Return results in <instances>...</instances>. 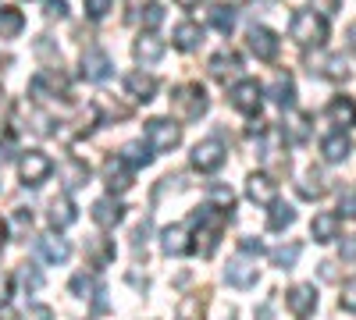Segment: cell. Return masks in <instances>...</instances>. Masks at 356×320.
<instances>
[{
	"label": "cell",
	"instance_id": "1",
	"mask_svg": "<svg viewBox=\"0 0 356 320\" xmlns=\"http://www.w3.org/2000/svg\"><path fill=\"white\" fill-rule=\"evenodd\" d=\"M232 221V210H221L214 203H203V207L193 214V224H196V249L200 256H214L221 235H225V224Z\"/></svg>",
	"mask_w": 356,
	"mask_h": 320
},
{
	"label": "cell",
	"instance_id": "2",
	"mask_svg": "<svg viewBox=\"0 0 356 320\" xmlns=\"http://www.w3.org/2000/svg\"><path fill=\"white\" fill-rule=\"evenodd\" d=\"M207 107H211V100H207L200 82H186V85H178V90H171V114L175 118L196 121L207 114Z\"/></svg>",
	"mask_w": 356,
	"mask_h": 320
},
{
	"label": "cell",
	"instance_id": "3",
	"mask_svg": "<svg viewBox=\"0 0 356 320\" xmlns=\"http://www.w3.org/2000/svg\"><path fill=\"white\" fill-rule=\"evenodd\" d=\"M289 36L300 47H324V40H328V22L314 11H296L292 25H289Z\"/></svg>",
	"mask_w": 356,
	"mask_h": 320
},
{
	"label": "cell",
	"instance_id": "4",
	"mask_svg": "<svg viewBox=\"0 0 356 320\" xmlns=\"http://www.w3.org/2000/svg\"><path fill=\"white\" fill-rule=\"evenodd\" d=\"M143 135H146V142H150L154 153H168V150H175L178 142H182V128H178L171 118H150L143 125Z\"/></svg>",
	"mask_w": 356,
	"mask_h": 320
},
{
	"label": "cell",
	"instance_id": "5",
	"mask_svg": "<svg viewBox=\"0 0 356 320\" xmlns=\"http://www.w3.org/2000/svg\"><path fill=\"white\" fill-rule=\"evenodd\" d=\"M228 100L235 110H243L246 118H260V107H264V90L257 78H239L228 90Z\"/></svg>",
	"mask_w": 356,
	"mask_h": 320
},
{
	"label": "cell",
	"instance_id": "6",
	"mask_svg": "<svg viewBox=\"0 0 356 320\" xmlns=\"http://www.w3.org/2000/svg\"><path fill=\"white\" fill-rule=\"evenodd\" d=\"M257 278H260V267H257V256H253V253H243V249H239V253L228 260L225 281H228L232 288H253Z\"/></svg>",
	"mask_w": 356,
	"mask_h": 320
},
{
	"label": "cell",
	"instance_id": "7",
	"mask_svg": "<svg viewBox=\"0 0 356 320\" xmlns=\"http://www.w3.org/2000/svg\"><path fill=\"white\" fill-rule=\"evenodd\" d=\"M18 171H22V182H25V185H43V182L50 178V171H54V160H50L47 153H40V150H29V153L22 157Z\"/></svg>",
	"mask_w": 356,
	"mask_h": 320
},
{
	"label": "cell",
	"instance_id": "8",
	"mask_svg": "<svg viewBox=\"0 0 356 320\" xmlns=\"http://www.w3.org/2000/svg\"><path fill=\"white\" fill-rule=\"evenodd\" d=\"M221 164H225V142L218 135H211V139H203V142L193 146V167L196 171H218Z\"/></svg>",
	"mask_w": 356,
	"mask_h": 320
},
{
	"label": "cell",
	"instance_id": "9",
	"mask_svg": "<svg viewBox=\"0 0 356 320\" xmlns=\"http://www.w3.org/2000/svg\"><path fill=\"white\" fill-rule=\"evenodd\" d=\"M29 93L33 96H57V93H68V78H65V71L61 68H43L40 75H33V82H29Z\"/></svg>",
	"mask_w": 356,
	"mask_h": 320
},
{
	"label": "cell",
	"instance_id": "10",
	"mask_svg": "<svg viewBox=\"0 0 356 320\" xmlns=\"http://www.w3.org/2000/svg\"><path fill=\"white\" fill-rule=\"evenodd\" d=\"M132 164L125 160V157H111L107 164H104V182H107V189L114 192V196H122V192H129L132 189Z\"/></svg>",
	"mask_w": 356,
	"mask_h": 320
},
{
	"label": "cell",
	"instance_id": "11",
	"mask_svg": "<svg viewBox=\"0 0 356 320\" xmlns=\"http://www.w3.org/2000/svg\"><path fill=\"white\" fill-rule=\"evenodd\" d=\"M285 306L292 310L296 320H307L317 310V288L314 285H292L285 292Z\"/></svg>",
	"mask_w": 356,
	"mask_h": 320
},
{
	"label": "cell",
	"instance_id": "12",
	"mask_svg": "<svg viewBox=\"0 0 356 320\" xmlns=\"http://www.w3.org/2000/svg\"><path fill=\"white\" fill-rule=\"evenodd\" d=\"M111 57L100 50V47H86L82 50V75L89 78V82H107L111 78Z\"/></svg>",
	"mask_w": 356,
	"mask_h": 320
},
{
	"label": "cell",
	"instance_id": "13",
	"mask_svg": "<svg viewBox=\"0 0 356 320\" xmlns=\"http://www.w3.org/2000/svg\"><path fill=\"white\" fill-rule=\"evenodd\" d=\"M246 43H250V50L260 57V61H275V57H278V36L271 33V28H264V25H253L250 28Z\"/></svg>",
	"mask_w": 356,
	"mask_h": 320
},
{
	"label": "cell",
	"instance_id": "14",
	"mask_svg": "<svg viewBox=\"0 0 356 320\" xmlns=\"http://www.w3.org/2000/svg\"><path fill=\"white\" fill-rule=\"evenodd\" d=\"M161 249H164L168 256H186V253L193 249L189 228H186V224H168V228L161 231Z\"/></svg>",
	"mask_w": 356,
	"mask_h": 320
},
{
	"label": "cell",
	"instance_id": "15",
	"mask_svg": "<svg viewBox=\"0 0 356 320\" xmlns=\"http://www.w3.org/2000/svg\"><path fill=\"white\" fill-rule=\"evenodd\" d=\"M239 71H243V57L235 53V50H221V53L211 57V75L218 82H228V78H235Z\"/></svg>",
	"mask_w": 356,
	"mask_h": 320
},
{
	"label": "cell",
	"instance_id": "16",
	"mask_svg": "<svg viewBox=\"0 0 356 320\" xmlns=\"http://www.w3.org/2000/svg\"><path fill=\"white\" fill-rule=\"evenodd\" d=\"M122 217H125V207H122V203H118L114 196H104V199L93 203V221H97L104 231H111Z\"/></svg>",
	"mask_w": 356,
	"mask_h": 320
},
{
	"label": "cell",
	"instance_id": "17",
	"mask_svg": "<svg viewBox=\"0 0 356 320\" xmlns=\"http://www.w3.org/2000/svg\"><path fill=\"white\" fill-rule=\"evenodd\" d=\"M132 53H136V61H139L143 68H150V65H157L161 57H164V40H157L154 33H146V36L136 40Z\"/></svg>",
	"mask_w": 356,
	"mask_h": 320
},
{
	"label": "cell",
	"instance_id": "18",
	"mask_svg": "<svg viewBox=\"0 0 356 320\" xmlns=\"http://www.w3.org/2000/svg\"><path fill=\"white\" fill-rule=\"evenodd\" d=\"M339 228H342V214L324 210V214H317V217H314L310 235H314V242H335V239H339Z\"/></svg>",
	"mask_w": 356,
	"mask_h": 320
},
{
	"label": "cell",
	"instance_id": "19",
	"mask_svg": "<svg viewBox=\"0 0 356 320\" xmlns=\"http://www.w3.org/2000/svg\"><path fill=\"white\" fill-rule=\"evenodd\" d=\"M246 196L253 203H275L278 182L271 178V174H250V178H246Z\"/></svg>",
	"mask_w": 356,
	"mask_h": 320
},
{
	"label": "cell",
	"instance_id": "20",
	"mask_svg": "<svg viewBox=\"0 0 356 320\" xmlns=\"http://www.w3.org/2000/svg\"><path fill=\"white\" fill-rule=\"evenodd\" d=\"M36 246H40V256L47 260V264H65V260L72 256V246L61 235H40Z\"/></svg>",
	"mask_w": 356,
	"mask_h": 320
},
{
	"label": "cell",
	"instance_id": "21",
	"mask_svg": "<svg viewBox=\"0 0 356 320\" xmlns=\"http://www.w3.org/2000/svg\"><path fill=\"white\" fill-rule=\"evenodd\" d=\"M125 90L132 93V100H154V93H157V78L154 75H146V71H132L129 78H125Z\"/></svg>",
	"mask_w": 356,
	"mask_h": 320
},
{
	"label": "cell",
	"instance_id": "22",
	"mask_svg": "<svg viewBox=\"0 0 356 320\" xmlns=\"http://www.w3.org/2000/svg\"><path fill=\"white\" fill-rule=\"evenodd\" d=\"M75 203L68 199V196H54L50 199V224L54 228H68V224H75Z\"/></svg>",
	"mask_w": 356,
	"mask_h": 320
},
{
	"label": "cell",
	"instance_id": "23",
	"mask_svg": "<svg viewBox=\"0 0 356 320\" xmlns=\"http://www.w3.org/2000/svg\"><path fill=\"white\" fill-rule=\"evenodd\" d=\"M328 118H332L335 125H342V128H353V125H356V103H353L349 96H335V100L328 103Z\"/></svg>",
	"mask_w": 356,
	"mask_h": 320
},
{
	"label": "cell",
	"instance_id": "24",
	"mask_svg": "<svg viewBox=\"0 0 356 320\" xmlns=\"http://www.w3.org/2000/svg\"><path fill=\"white\" fill-rule=\"evenodd\" d=\"M86 253H89V264H93V267H107L111 260H114V242L104 239V235H97V239L86 242Z\"/></svg>",
	"mask_w": 356,
	"mask_h": 320
},
{
	"label": "cell",
	"instance_id": "25",
	"mask_svg": "<svg viewBox=\"0 0 356 320\" xmlns=\"http://www.w3.org/2000/svg\"><path fill=\"white\" fill-rule=\"evenodd\" d=\"M324 192H328V178H324V171L310 167V171L303 174V182H300V196H303V199H321Z\"/></svg>",
	"mask_w": 356,
	"mask_h": 320
},
{
	"label": "cell",
	"instance_id": "26",
	"mask_svg": "<svg viewBox=\"0 0 356 320\" xmlns=\"http://www.w3.org/2000/svg\"><path fill=\"white\" fill-rule=\"evenodd\" d=\"M25 28V15L18 8H0V40H15Z\"/></svg>",
	"mask_w": 356,
	"mask_h": 320
},
{
	"label": "cell",
	"instance_id": "27",
	"mask_svg": "<svg viewBox=\"0 0 356 320\" xmlns=\"http://www.w3.org/2000/svg\"><path fill=\"white\" fill-rule=\"evenodd\" d=\"M321 153H324V160H332V164L346 160V157H349V139H346L342 132H332L328 139L321 142Z\"/></svg>",
	"mask_w": 356,
	"mask_h": 320
},
{
	"label": "cell",
	"instance_id": "28",
	"mask_svg": "<svg viewBox=\"0 0 356 320\" xmlns=\"http://www.w3.org/2000/svg\"><path fill=\"white\" fill-rule=\"evenodd\" d=\"M200 40H203V28L196 22H182V25L175 28V47L178 50H196Z\"/></svg>",
	"mask_w": 356,
	"mask_h": 320
},
{
	"label": "cell",
	"instance_id": "29",
	"mask_svg": "<svg viewBox=\"0 0 356 320\" xmlns=\"http://www.w3.org/2000/svg\"><path fill=\"white\" fill-rule=\"evenodd\" d=\"M292 221H296V210L289 207V203L275 199V203H271V214H267V228H271V231H285Z\"/></svg>",
	"mask_w": 356,
	"mask_h": 320
},
{
	"label": "cell",
	"instance_id": "30",
	"mask_svg": "<svg viewBox=\"0 0 356 320\" xmlns=\"http://www.w3.org/2000/svg\"><path fill=\"white\" fill-rule=\"evenodd\" d=\"M271 100H275L282 110H289V107L296 103V85H292L289 75H278V78H275V85H271Z\"/></svg>",
	"mask_w": 356,
	"mask_h": 320
},
{
	"label": "cell",
	"instance_id": "31",
	"mask_svg": "<svg viewBox=\"0 0 356 320\" xmlns=\"http://www.w3.org/2000/svg\"><path fill=\"white\" fill-rule=\"evenodd\" d=\"M310 71H317V75H324V78H332V82H339V78L349 75L342 57H324V61H310Z\"/></svg>",
	"mask_w": 356,
	"mask_h": 320
},
{
	"label": "cell",
	"instance_id": "32",
	"mask_svg": "<svg viewBox=\"0 0 356 320\" xmlns=\"http://www.w3.org/2000/svg\"><path fill=\"white\" fill-rule=\"evenodd\" d=\"M122 157H125L132 167H146V164L154 160V150H150V142H146V146H143V142H125Z\"/></svg>",
	"mask_w": 356,
	"mask_h": 320
},
{
	"label": "cell",
	"instance_id": "33",
	"mask_svg": "<svg viewBox=\"0 0 356 320\" xmlns=\"http://www.w3.org/2000/svg\"><path fill=\"white\" fill-rule=\"evenodd\" d=\"M89 182V167L79 160V157H68V164H65V185L68 189H79V185H86Z\"/></svg>",
	"mask_w": 356,
	"mask_h": 320
},
{
	"label": "cell",
	"instance_id": "34",
	"mask_svg": "<svg viewBox=\"0 0 356 320\" xmlns=\"http://www.w3.org/2000/svg\"><path fill=\"white\" fill-rule=\"evenodd\" d=\"M300 253H303V246H300V242H289V246L271 249V260H275V267L289 271V267H296V260H300Z\"/></svg>",
	"mask_w": 356,
	"mask_h": 320
},
{
	"label": "cell",
	"instance_id": "35",
	"mask_svg": "<svg viewBox=\"0 0 356 320\" xmlns=\"http://www.w3.org/2000/svg\"><path fill=\"white\" fill-rule=\"evenodd\" d=\"M207 313V299L203 296H186L178 303V320H203Z\"/></svg>",
	"mask_w": 356,
	"mask_h": 320
},
{
	"label": "cell",
	"instance_id": "36",
	"mask_svg": "<svg viewBox=\"0 0 356 320\" xmlns=\"http://www.w3.org/2000/svg\"><path fill=\"white\" fill-rule=\"evenodd\" d=\"M72 292H75L79 299H89V296H100V281H97L93 274H86V271H79V274L72 278Z\"/></svg>",
	"mask_w": 356,
	"mask_h": 320
},
{
	"label": "cell",
	"instance_id": "37",
	"mask_svg": "<svg viewBox=\"0 0 356 320\" xmlns=\"http://www.w3.org/2000/svg\"><path fill=\"white\" fill-rule=\"evenodd\" d=\"M211 25L218 28V33L228 36V33H232V25H235V11H232L228 4H214V8H211Z\"/></svg>",
	"mask_w": 356,
	"mask_h": 320
},
{
	"label": "cell",
	"instance_id": "38",
	"mask_svg": "<svg viewBox=\"0 0 356 320\" xmlns=\"http://www.w3.org/2000/svg\"><path fill=\"white\" fill-rule=\"evenodd\" d=\"M207 203H214V207H221V210H235V192L228 185H211Z\"/></svg>",
	"mask_w": 356,
	"mask_h": 320
},
{
	"label": "cell",
	"instance_id": "39",
	"mask_svg": "<svg viewBox=\"0 0 356 320\" xmlns=\"http://www.w3.org/2000/svg\"><path fill=\"white\" fill-rule=\"evenodd\" d=\"M285 128H289V139H292V142H307V135H310V118H303V114H292V118L285 121Z\"/></svg>",
	"mask_w": 356,
	"mask_h": 320
},
{
	"label": "cell",
	"instance_id": "40",
	"mask_svg": "<svg viewBox=\"0 0 356 320\" xmlns=\"http://www.w3.org/2000/svg\"><path fill=\"white\" fill-rule=\"evenodd\" d=\"M18 281L29 288V292H36V288L43 285V274H40L33 264H22V267H18Z\"/></svg>",
	"mask_w": 356,
	"mask_h": 320
},
{
	"label": "cell",
	"instance_id": "41",
	"mask_svg": "<svg viewBox=\"0 0 356 320\" xmlns=\"http://www.w3.org/2000/svg\"><path fill=\"white\" fill-rule=\"evenodd\" d=\"M339 306H342L346 313H356V278H349V281L342 285V296H339Z\"/></svg>",
	"mask_w": 356,
	"mask_h": 320
},
{
	"label": "cell",
	"instance_id": "42",
	"mask_svg": "<svg viewBox=\"0 0 356 320\" xmlns=\"http://www.w3.org/2000/svg\"><path fill=\"white\" fill-rule=\"evenodd\" d=\"M36 53L47 61V68H61V53H57V50H54L47 40H40V43H36Z\"/></svg>",
	"mask_w": 356,
	"mask_h": 320
},
{
	"label": "cell",
	"instance_id": "43",
	"mask_svg": "<svg viewBox=\"0 0 356 320\" xmlns=\"http://www.w3.org/2000/svg\"><path fill=\"white\" fill-rule=\"evenodd\" d=\"M339 210H342V217H356V185H349V189L342 192Z\"/></svg>",
	"mask_w": 356,
	"mask_h": 320
},
{
	"label": "cell",
	"instance_id": "44",
	"mask_svg": "<svg viewBox=\"0 0 356 320\" xmlns=\"http://www.w3.org/2000/svg\"><path fill=\"white\" fill-rule=\"evenodd\" d=\"M107 11H111V0H86V15L93 22H100Z\"/></svg>",
	"mask_w": 356,
	"mask_h": 320
},
{
	"label": "cell",
	"instance_id": "45",
	"mask_svg": "<svg viewBox=\"0 0 356 320\" xmlns=\"http://www.w3.org/2000/svg\"><path fill=\"white\" fill-rule=\"evenodd\" d=\"M25 320H54V310L50 306H29L25 310Z\"/></svg>",
	"mask_w": 356,
	"mask_h": 320
},
{
	"label": "cell",
	"instance_id": "46",
	"mask_svg": "<svg viewBox=\"0 0 356 320\" xmlns=\"http://www.w3.org/2000/svg\"><path fill=\"white\" fill-rule=\"evenodd\" d=\"M65 15H68L65 0H47V18H65Z\"/></svg>",
	"mask_w": 356,
	"mask_h": 320
},
{
	"label": "cell",
	"instance_id": "47",
	"mask_svg": "<svg viewBox=\"0 0 356 320\" xmlns=\"http://www.w3.org/2000/svg\"><path fill=\"white\" fill-rule=\"evenodd\" d=\"M239 249H243V253L260 256V253H264V242H260V239H253V235H246V239H239Z\"/></svg>",
	"mask_w": 356,
	"mask_h": 320
},
{
	"label": "cell",
	"instance_id": "48",
	"mask_svg": "<svg viewBox=\"0 0 356 320\" xmlns=\"http://www.w3.org/2000/svg\"><path fill=\"white\" fill-rule=\"evenodd\" d=\"M342 260H349V264H356V235L342 239Z\"/></svg>",
	"mask_w": 356,
	"mask_h": 320
},
{
	"label": "cell",
	"instance_id": "49",
	"mask_svg": "<svg viewBox=\"0 0 356 320\" xmlns=\"http://www.w3.org/2000/svg\"><path fill=\"white\" fill-rule=\"evenodd\" d=\"M8 118H11V96L0 90V125H8Z\"/></svg>",
	"mask_w": 356,
	"mask_h": 320
},
{
	"label": "cell",
	"instance_id": "50",
	"mask_svg": "<svg viewBox=\"0 0 356 320\" xmlns=\"http://www.w3.org/2000/svg\"><path fill=\"white\" fill-rule=\"evenodd\" d=\"M339 4H342V0H314V8H317L321 15H335Z\"/></svg>",
	"mask_w": 356,
	"mask_h": 320
},
{
	"label": "cell",
	"instance_id": "51",
	"mask_svg": "<svg viewBox=\"0 0 356 320\" xmlns=\"http://www.w3.org/2000/svg\"><path fill=\"white\" fill-rule=\"evenodd\" d=\"M161 18H164V11H161V8H146V22H143V25H146V28H157V25H161Z\"/></svg>",
	"mask_w": 356,
	"mask_h": 320
},
{
	"label": "cell",
	"instance_id": "52",
	"mask_svg": "<svg viewBox=\"0 0 356 320\" xmlns=\"http://www.w3.org/2000/svg\"><path fill=\"white\" fill-rule=\"evenodd\" d=\"M8 296H11V281H8V274H0V306L8 303Z\"/></svg>",
	"mask_w": 356,
	"mask_h": 320
},
{
	"label": "cell",
	"instance_id": "53",
	"mask_svg": "<svg viewBox=\"0 0 356 320\" xmlns=\"http://www.w3.org/2000/svg\"><path fill=\"white\" fill-rule=\"evenodd\" d=\"M11 150H15V142L11 139H0V164L11 160Z\"/></svg>",
	"mask_w": 356,
	"mask_h": 320
},
{
	"label": "cell",
	"instance_id": "54",
	"mask_svg": "<svg viewBox=\"0 0 356 320\" xmlns=\"http://www.w3.org/2000/svg\"><path fill=\"white\" fill-rule=\"evenodd\" d=\"M129 11H143V8H154V0H125Z\"/></svg>",
	"mask_w": 356,
	"mask_h": 320
},
{
	"label": "cell",
	"instance_id": "55",
	"mask_svg": "<svg viewBox=\"0 0 356 320\" xmlns=\"http://www.w3.org/2000/svg\"><path fill=\"white\" fill-rule=\"evenodd\" d=\"M257 320H271V303H264V306L257 310Z\"/></svg>",
	"mask_w": 356,
	"mask_h": 320
},
{
	"label": "cell",
	"instance_id": "56",
	"mask_svg": "<svg viewBox=\"0 0 356 320\" xmlns=\"http://www.w3.org/2000/svg\"><path fill=\"white\" fill-rule=\"evenodd\" d=\"M346 36H349V50L356 53V25H349V33H346Z\"/></svg>",
	"mask_w": 356,
	"mask_h": 320
},
{
	"label": "cell",
	"instance_id": "57",
	"mask_svg": "<svg viewBox=\"0 0 356 320\" xmlns=\"http://www.w3.org/2000/svg\"><path fill=\"white\" fill-rule=\"evenodd\" d=\"M178 8H200V0H175Z\"/></svg>",
	"mask_w": 356,
	"mask_h": 320
},
{
	"label": "cell",
	"instance_id": "58",
	"mask_svg": "<svg viewBox=\"0 0 356 320\" xmlns=\"http://www.w3.org/2000/svg\"><path fill=\"white\" fill-rule=\"evenodd\" d=\"M4 235H8V228H4V221H0V242H4Z\"/></svg>",
	"mask_w": 356,
	"mask_h": 320
}]
</instances>
